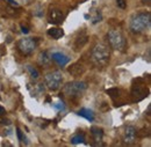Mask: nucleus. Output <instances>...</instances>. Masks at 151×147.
Masks as SVG:
<instances>
[{"label": "nucleus", "mask_w": 151, "mask_h": 147, "mask_svg": "<svg viewBox=\"0 0 151 147\" xmlns=\"http://www.w3.org/2000/svg\"><path fill=\"white\" fill-rule=\"evenodd\" d=\"M151 26V14L149 12H139L135 14L130 20V30L132 33L139 34L148 30Z\"/></svg>", "instance_id": "obj_1"}, {"label": "nucleus", "mask_w": 151, "mask_h": 147, "mask_svg": "<svg viewBox=\"0 0 151 147\" xmlns=\"http://www.w3.org/2000/svg\"><path fill=\"white\" fill-rule=\"evenodd\" d=\"M36 46H37V42L35 38H32V37L21 38L18 42V49H19L20 52L24 56L33 54L34 50L36 49Z\"/></svg>", "instance_id": "obj_6"}, {"label": "nucleus", "mask_w": 151, "mask_h": 147, "mask_svg": "<svg viewBox=\"0 0 151 147\" xmlns=\"http://www.w3.org/2000/svg\"><path fill=\"white\" fill-rule=\"evenodd\" d=\"M116 1V5L121 8V9H126L127 8V2L126 0H115Z\"/></svg>", "instance_id": "obj_18"}, {"label": "nucleus", "mask_w": 151, "mask_h": 147, "mask_svg": "<svg viewBox=\"0 0 151 147\" xmlns=\"http://www.w3.org/2000/svg\"><path fill=\"white\" fill-rule=\"evenodd\" d=\"M143 2H147V4H149V2H150V0H143Z\"/></svg>", "instance_id": "obj_26"}, {"label": "nucleus", "mask_w": 151, "mask_h": 147, "mask_svg": "<svg viewBox=\"0 0 151 147\" xmlns=\"http://www.w3.org/2000/svg\"><path fill=\"white\" fill-rule=\"evenodd\" d=\"M150 110H151V106H149V107H148V110H147V115H148V116H150Z\"/></svg>", "instance_id": "obj_25"}, {"label": "nucleus", "mask_w": 151, "mask_h": 147, "mask_svg": "<svg viewBox=\"0 0 151 147\" xmlns=\"http://www.w3.org/2000/svg\"><path fill=\"white\" fill-rule=\"evenodd\" d=\"M111 57V50L108 45L104 43L95 44L94 48L92 49V59L95 64L98 65H106Z\"/></svg>", "instance_id": "obj_2"}, {"label": "nucleus", "mask_w": 151, "mask_h": 147, "mask_svg": "<svg viewBox=\"0 0 151 147\" xmlns=\"http://www.w3.org/2000/svg\"><path fill=\"white\" fill-rule=\"evenodd\" d=\"M87 39H88V36L86 35V33H81V34L75 39V44H73V46H75V51L80 50V49L87 43Z\"/></svg>", "instance_id": "obj_12"}, {"label": "nucleus", "mask_w": 151, "mask_h": 147, "mask_svg": "<svg viewBox=\"0 0 151 147\" xmlns=\"http://www.w3.org/2000/svg\"><path fill=\"white\" fill-rule=\"evenodd\" d=\"M21 29H22V33H23V34H28V33H29V30H28V28H27V27H24L23 24L21 26Z\"/></svg>", "instance_id": "obj_22"}, {"label": "nucleus", "mask_w": 151, "mask_h": 147, "mask_svg": "<svg viewBox=\"0 0 151 147\" xmlns=\"http://www.w3.org/2000/svg\"><path fill=\"white\" fill-rule=\"evenodd\" d=\"M137 131L134 126H127L123 132V143L126 145H132L136 141Z\"/></svg>", "instance_id": "obj_8"}, {"label": "nucleus", "mask_w": 151, "mask_h": 147, "mask_svg": "<svg viewBox=\"0 0 151 147\" xmlns=\"http://www.w3.org/2000/svg\"><path fill=\"white\" fill-rule=\"evenodd\" d=\"M69 73L73 76H80L85 73V67L80 63H75L69 67Z\"/></svg>", "instance_id": "obj_11"}, {"label": "nucleus", "mask_w": 151, "mask_h": 147, "mask_svg": "<svg viewBox=\"0 0 151 147\" xmlns=\"http://www.w3.org/2000/svg\"><path fill=\"white\" fill-rule=\"evenodd\" d=\"M78 115L79 116H81V117H84V118H86L87 121H90V122H93L94 121V113H93V111L90 110V109H80V110L78 111Z\"/></svg>", "instance_id": "obj_15"}, {"label": "nucleus", "mask_w": 151, "mask_h": 147, "mask_svg": "<svg viewBox=\"0 0 151 147\" xmlns=\"http://www.w3.org/2000/svg\"><path fill=\"white\" fill-rule=\"evenodd\" d=\"M91 133H92V136H93L95 145H101L102 137H104V131H102V129L96 128V126H92V128H91Z\"/></svg>", "instance_id": "obj_13"}, {"label": "nucleus", "mask_w": 151, "mask_h": 147, "mask_svg": "<svg viewBox=\"0 0 151 147\" xmlns=\"http://www.w3.org/2000/svg\"><path fill=\"white\" fill-rule=\"evenodd\" d=\"M107 94H109L113 98H115L116 96H117V94H119V89L117 88H113V89H108L107 91Z\"/></svg>", "instance_id": "obj_19"}, {"label": "nucleus", "mask_w": 151, "mask_h": 147, "mask_svg": "<svg viewBox=\"0 0 151 147\" xmlns=\"http://www.w3.org/2000/svg\"><path fill=\"white\" fill-rule=\"evenodd\" d=\"M87 89V83L85 81H72L68 82L63 87V93L69 97H79Z\"/></svg>", "instance_id": "obj_3"}, {"label": "nucleus", "mask_w": 151, "mask_h": 147, "mask_svg": "<svg viewBox=\"0 0 151 147\" xmlns=\"http://www.w3.org/2000/svg\"><path fill=\"white\" fill-rule=\"evenodd\" d=\"M54 108L58 109V110H63L64 109V106H63V103H62V106H60V103H57V104H54Z\"/></svg>", "instance_id": "obj_21"}, {"label": "nucleus", "mask_w": 151, "mask_h": 147, "mask_svg": "<svg viewBox=\"0 0 151 147\" xmlns=\"http://www.w3.org/2000/svg\"><path fill=\"white\" fill-rule=\"evenodd\" d=\"M108 42L112 46V49L116 51H123L126 48V38L122 35V33L117 29H111L107 34Z\"/></svg>", "instance_id": "obj_4"}, {"label": "nucleus", "mask_w": 151, "mask_h": 147, "mask_svg": "<svg viewBox=\"0 0 151 147\" xmlns=\"http://www.w3.org/2000/svg\"><path fill=\"white\" fill-rule=\"evenodd\" d=\"M26 70H27V72L29 73V75H30L32 79L37 80L38 78H40V72H38L34 66H32V65H26Z\"/></svg>", "instance_id": "obj_16"}, {"label": "nucleus", "mask_w": 151, "mask_h": 147, "mask_svg": "<svg viewBox=\"0 0 151 147\" xmlns=\"http://www.w3.org/2000/svg\"><path fill=\"white\" fill-rule=\"evenodd\" d=\"M8 1H9V4H11V5H13V6H15V7H18V4H17V2L14 1V0H8Z\"/></svg>", "instance_id": "obj_23"}, {"label": "nucleus", "mask_w": 151, "mask_h": 147, "mask_svg": "<svg viewBox=\"0 0 151 147\" xmlns=\"http://www.w3.org/2000/svg\"><path fill=\"white\" fill-rule=\"evenodd\" d=\"M48 35L52 39H59V38H62L64 36V31L60 28H50L48 30Z\"/></svg>", "instance_id": "obj_14"}, {"label": "nucleus", "mask_w": 151, "mask_h": 147, "mask_svg": "<svg viewBox=\"0 0 151 147\" xmlns=\"http://www.w3.org/2000/svg\"><path fill=\"white\" fill-rule=\"evenodd\" d=\"M17 134H18V137H19V139L21 140V141H23L24 140V138H23V134H22V132H21V130L18 128L17 129Z\"/></svg>", "instance_id": "obj_20"}, {"label": "nucleus", "mask_w": 151, "mask_h": 147, "mask_svg": "<svg viewBox=\"0 0 151 147\" xmlns=\"http://www.w3.org/2000/svg\"><path fill=\"white\" fill-rule=\"evenodd\" d=\"M84 141H85V137H84V134H80V133L75 134V136L71 138V143H72L73 145L81 144V143H84Z\"/></svg>", "instance_id": "obj_17"}, {"label": "nucleus", "mask_w": 151, "mask_h": 147, "mask_svg": "<svg viewBox=\"0 0 151 147\" xmlns=\"http://www.w3.org/2000/svg\"><path fill=\"white\" fill-rule=\"evenodd\" d=\"M51 58H52L54 61H56L59 66H65V65L70 61L69 57L65 56L64 54H62V52H54V54L51 55Z\"/></svg>", "instance_id": "obj_10"}, {"label": "nucleus", "mask_w": 151, "mask_h": 147, "mask_svg": "<svg viewBox=\"0 0 151 147\" xmlns=\"http://www.w3.org/2000/svg\"><path fill=\"white\" fill-rule=\"evenodd\" d=\"M62 83H63V74L59 71L49 72L44 76V85L47 86L48 89H50L52 92L58 91L62 87Z\"/></svg>", "instance_id": "obj_5"}, {"label": "nucleus", "mask_w": 151, "mask_h": 147, "mask_svg": "<svg viewBox=\"0 0 151 147\" xmlns=\"http://www.w3.org/2000/svg\"><path fill=\"white\" fill-rule=\"evenodd\" d=\"M51 60H52L51 54H50L48 50L41 51L37 57V63L41 65V66H49L50 63H51Z\"/></svg>", "instance_id": "obj_9"}, {"label": "nucleus", "mask_w": 151, "mask_h": 147, "mask_svg": "<svg viewBox=\"0 0 151 147\" xmlns=\"http://www.w3.org/2000/svg\"><path fill=\"white\" fill-rule=\"evenodd\" d=\"M5 112H6V110L2 108V107H0V116H2V115H5Z\"/></svg>", "instance_id": "obj_24"}, {"label": "nucleus", "mask_w": 151, "mask_h": 147, "mask_svg": "<svg viewBox=\"0 0 151 147\" xmlns=\"http://www.w3.org/2000/svg\"><path fill=\"white\" fill-rule=\"evenodd\" d=\"M48 20L52 24H60L64 20V14H63L62 9L56 8V7L51 8L49 11V14H48Z\"/></svg>", "instance_id": "obj_7"}]
</instances>
